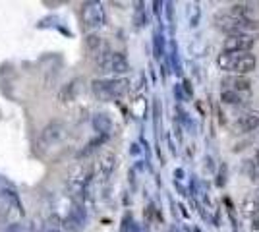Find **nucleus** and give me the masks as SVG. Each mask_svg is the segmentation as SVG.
I'll use <instances>...</instances> for the list:
<instances>
[{
    "instance_id": "1a4fd4ad",
    "label": "nucleus",
    "mask_w": 259,
    "mask_h": 232,
    "mask_svg": "<svg viewBox=\"0 0 259 232\" xmlns=\"http://www.w3.org/2000/svg\"><path fill=\"white\" fill-rule=\"evenodd\" d=\"M223 91H240V93H249L251 91V79L248 76H225L223 81Z\"/></svg>"
},
{
    "instance_id": "20e7f679",
    "label": "nucleus",
    "mask_w": 259,
    "mask_h": 232,
    "mask_svg": "<svg viewBox=\"0 0 259 232\" xmlns=\"http://www.w3.org/2000/svg\"><path fill=\"white\" fill-rule=\"evenodd\" d=\"M99 70L105 72V74L120 76V74L130 72V64L122 53H110V51H107L99 58Z\"/></svg>"
},
{
    "instance_id": "5701e85b",
    "label": "nucleus",
    "mask_w": 259,
    "mask_h": 232,
    "mask_svg": "<svg viewBox=\"0 0 259 232\" xmlns=\"http://www.w3.org/2000/svg\"><path fill=\"white\" fill-rule=\"evenodd\" d=\"M251 230L259 232V219H255V221H253V226H251Z\"/></svg>"
},
{
    "instance_id": "ddd939ff",
    "label": "nucleus",
    "mask_w": 259,
    "mask_h": 232,
    "mask_svg": "<svg viewBox=\"0 0 259 232\" xmlns=\"http://www.w3.org/2000/svg\"><path fill=\"white\" fill-rule=\"evenodd\" d=\"M93 130L99 133V135H108L110 130H112V120H110V116L105 114V112H97L95 116H93Z\"/></svg>"
},
{
    "instance_id": "39448f33",
    "label": "nucleus",
    "mask_w": 259,
    "mask_h": 232,
    "mask_svg": "<svg viewBox=\"0 0 259 232\" xmlns=\"http://www.w3.org/2000/svg\"><path fill=\"white\" fill-rule=\"evenodd\" d=\"M81 18L87 29H99L107 22V14L101 2H85L81 6Z\"/></svg>"
},
{
    "instance_id": "a211bd4d",
    "label": "nucleus",
    "mask_w": 259,
    "mask_h": 232,
    "mask_svg": "<svg viewBox=\"0 0 259 232\" xmlns=\"http://www.w3.org/2000/svg\"><path fill=\"white\" fill-rule=\"evenodd\" d=\"M70 222H74L76 226H85L87 213L81 205H77V203L72 205V209H70Z\"/></svg>"
},
{
    "instance_id": "0eeeda50",
    "label": "nucleus",
    "mask_w": 259,
    "mask_h": 232,
    "mask_svg": "<svg viewBox=\"0 0 259 232\" xmlns=\"http://www.w3.org/2000/svg\"><path fill=\"white\" fill-rule=\"evenodd\" d=\"M66 135V124L62 120H53L45 126L39 133V145L41 147H53Z\"/></svg>"
},
{
    "instance_id": "b1692460",
    "label": "nucleus",
    "mask_w": 259,
    "mask_h": 232,
    "mask_svg": "<svg viewBox=\"0 0 259 232\" xmlns=\"http://www.w3.org/2000/svg\"><path fill=\"white\" fill-rule=\"evenodd\" d=\"M253 161H255V163H257V166H259V149L255 151V157H253Z\"/></svg>"
},
{
    "instance_id": "4468645a",
    "label": "nucleus",
    "mask_w": 259,
    "mask_h": 232,
    "mask_svg": "<svg viewBox=\"0 0 259 232\" xmlns=\"http://www.w3.org/2000/svg\"><path fill=\"white\" fill-rule=\"evenodd\" d=\"M0 199L4 203V207H14L16 211H22V201L18 192L12 188H0Z\"/></svg>"
},
{
    "instance_id": "f257e3e1",
    "label": "nucleus",
    "mask_w": 259,
    "mask_h": 232,
    "mask_svg": "<svg viewBox=\"0 0 259 232\" xmlns=\"http://www.w3.org/2000/svg\"><path fill=\"white\" fill-rule=\"evenodd\" d=\"M217 66L228 76H248L257 66V58L251 53H223L217 56Z\"/></svg>"
},
{
    "instance_id": "aec40b11",
    "label": "nucleus",
    "mask_w": 259,
    "mask_h": 232,
    "mask_svg": "<svg viewBox=\"0 0 259 232\" xmlns=\"http://www.w3.org/2000/svg\"><path fill=\"white\" fill-rule=\"evenodd\" d=\"M105 140H107V135H97V137H95V140H91V142H89L83 149H79L76 157H77V159H87V157L93 153V151H97V147L103 144Z\"/></svg>"
},
{
    "instance_id": "f3484780",
    "label": "nucleus",
    "mask_w": 259,
    "mask_h": 232,
    "mask_svg": "<svg viewBox=\"0 0 259 232\" xmlns=\"http://www.w3.org/2000/svg\"><path fill=\"white\" fill-rule=\"evenodd\" d=\"M257 8H253V4H232L228 12L234 14V16H240V18H248V20H255L253 14H255Z\"/></svg>"
},
{
    "instance_id": "412c9836",
    "label": "nucleus",
    "mask_w": 259,
    "mask_h": 232,
    "mask_svg": "<svg viewBox=\"0 0 259 232\" xmlns=\"http://www.w3.org/2000/svg\"><path fill=\"white\" fill-rule=\"evenodd\" d=\"M244 172H246V176H248L251 182H257L259 180V166L253 159H249V161L244 163Z\"/></svg>"
},
{
    "instance_id": "9d476101",
    "label": "nucleus",
    "mask_w": 259,
    "mask_h": 232,
    "mask_svg": "<svg viewBox=\"0 0 259 232\" xmlns=\"http://www.w3.org/2000/svg\"><path fill=\"white\" fill-rule=\"evenodd\" d=\"M87 184H89V174H87V170H83V168H77L76 172L68 178V190L72 194H83Z\"/></svg>"
},
{
    "instance_id": "6e6552de",
    "label": "nucleus",
    "mask_w": 259,
    "mask_h": 232,
    "mask_svg": "<svg viewBox=\"0 0 259 232\" xmlns=\"http://www.w3.org/2000/svg\"><path fill=\"white\" fill-rule=\"evenodd\" d=\"M232 130H234V133H251L259 130V112L248 111L240 114L232 124Z\"/></svg>"
},
{
    "instance_id": "6ab92c4d",
    "label": "nucleus",
    "mask_w": 259,
    "mask_h": 232,
    "mask_svg": "<svg viewBox=\"0 0 259 232\" xmlns=\"http://www.w3.org/2000/svg\"><path fill=\"white\" fill-rule=\"evenodd\" d=\"M85 49H87V53H89V55H93V56L101 55V49H103V39H101L99 35H95V33H89L85 37Z\"/></svg>"
},
{
    "instance_id": "f03ea898",
    "label": "nucleus",
    "mask_w": 259,
    "mask_h": 232,
    "mask_svg": "<svg viewBox=\"0 0 259 232\" xmlns=\"http://www.w3.org/2000/svg\"><path fill=\"white\" fill-rule=\"evenodd\" d=\"M217 29H221L223 33L238 35V33H251L259 29V20H248V18H240L230 12H221L215 16Z\"/></svg>"
},
{
    "instance_id": "2eb2a0df",
    "label": "nucleus",
    "mask_w": 259,
    "mask_h": 232,
    "mask_svg": "<svg viewBox=\"0 0 259 232\" xmlns=\"http://www.w3.org/2000/svg\"><path fill=\"white\" fill-rule=\"evenodd\" d=\"M114 166H116V157L112 153L103 155L101 161H99V176H101V180H107V178L112 174Z\"/></svg>"
},
{
    "instance_id": "393cba45",
    "label": "nucleus",
    "mask_w": 259,
    "mask_h": 232,
    "mask_svg": "<svg viewBox=\"0 0 259 232\" xmlns=\"http://www.w3.org/2000/svg\"><path fill=\"white\" fill-rule=\"evenodd\" d=\"M47 232H60L58 228H51V230H47Z\"/></svg>"
},
{
    "instance_id": "423d86ee",
    "label": "nucleus",
    "mask_w": 259,
    "mask_h": 232,
    "mask_svg": "<svg viewBox=\"0 0 259 232\" xmlns=\"http://www.w3.org/2000/svg\"><path fill=\"white\" fill-rule=\"evenodd\" d=\"M255 44V37L251 33L227 35L223 43V53H251Z\"/></svg>"
},
{
    "instance_id": "f8f14e48",
    "label": "nucleus",
    "mask_w": 259,
    "mask_h": 232,
    "mask_svg": "<svg viewBox=\"0 0 259 232\" xmlns=\"http://www.w3.org/2000/svg\"><path fill=\"white\" fill-rule=\"evenodd\" d=\"M79 89H81V79L76 77V79H72L70 83H66L64 87H62V91L58 93V101L60 103H72V101H76Z\"/></svg>"
},
{
    "instance_id": "7ed1b4c3",
    "label": "nucleus",
    "mask_w": 259,
    "mask_h": 232,
    "mask_svg": "<svg viewBox=\"0 0 259 232\" xmlns=\"http://www.w3.org/2000/svg\"><path fill=\"white\" fill-rule=\"evenodd\" d=\"M130 87V79L126 77H103V79H95L91 83V89H93V95L97 97L99 101H114L120 99Z\"/></svg>"
},
{
    "instance_id": "dca6fc26",
    "label": "nucleus",
    "mask_w": 259,
    "mask_h": 232,
    "mask_svg": "<svg viewBox=\"0 0 259 232\" xmlns=\"http://www.w3.org/2000/svg\"><path fill=\"white\" fill-rule=\"evenodd\" d=\"M242 209H244V213H246V215H259V188L244 199Z\"/></svg>"
},
{
    "instance_id": "4be33fe9",
    "label": "nucleus",
    "mask_w": 259,
    "mask_h": 232,
    "mask_svg": "<svg viewBox=\"0 0 259 232\" xmlns=\"http://www.w3.org/2000/svg\"><path fill=\"white\" fill-rule=\"evenodd\" d=\"M6 232H27V228L20 222H12V224L6 226Z\"/></svg>"
},
{
    "instance_id": "9b49d317",
    "label": "nucleus",
    "mask_w": 259,
    "mask_h": 232,
    "mask_svg": "<svg viewBox=\"0 0 259 232\" xmlns=\"http://www.w3.org/2000/svg\"><path fill=\"white\" fill-rule=\"evenodd\" d=\"M221 101L223 105H230V107H246L251 101V95L240 93V91H221Z\"/></svg>"
}]
</instances>
